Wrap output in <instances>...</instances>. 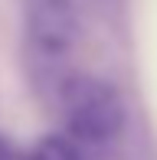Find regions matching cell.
<instances>
[{"instance_id": "obj_1", "label": "cell", "mask_w": 157, "mask_h": 160, "mask_svg": "<svg viewBox=\"0 0 157 160\" xmlns=\"http://www.w3.org/2000/svg\"><path fill=\"white\" fill-rule=\"evenodd\" d=\"M66 128L75 141L102 147L124 131V101L105 78L75 75L62 88Z\"/></svg>"}, {"instance_id": "obj_2", "label": "cell", "mask_w": 157, "mask_h": 160, "mask_svg": "<svg viewBox=\"0 0 157 160\" xmlns=\"http://www.w3.org/2000/svg\"><path fill=\"white\" fill-rule=\"evenodd\" d=\"M26 39L43 59H62L78 39V13L72 0H26Z\"/></svg>"}, {"instance_id": "obj_3", "label": "cell", "mask_w": 157, "mask_h": 160, "mask_svg": "<svg viewBox=\"0 0 157 160\" xmlns=\"http://www.w3.org/2000/svg\"><path fill=\"white\" fill-rule=\"evenodd\" d=\"M30 160H82V157H78L75 144L69 141V137L49 134V137H43V141L36 144V150H33Z\"/></svg>"}, {"instance_id": "obj_4", "label": "cell", "mask_w": 157, "mask_h": 160, "mask_svg": "<svg viewBox=\"0 0 157 160\" xmlns=\"http://www.w3.org/2000/svg\"><path fill=\"white\" fill-rule=\"evenodd\" d=\"M0 160H20L17 154H13V147H10L7 141H0Z\"/></svg>"}]
</instances>
